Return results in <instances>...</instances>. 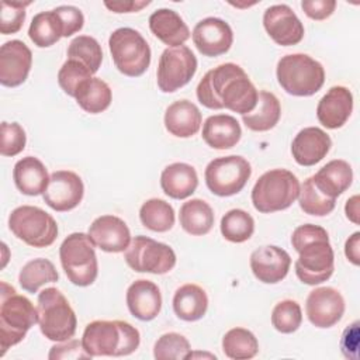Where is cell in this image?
Segmentation results:
<instances>
[{"mask_svg":"<svg viewBox=\"0 0 360 360\" xmlns=\"http://www.w3.org/2000/svg\"><path fill=\"white\" fill-rule=\"evenodd\" d=\"M257 97L259 91L246 72L232 62L208 70L197 86V98L204 107L228 108L240 115L255 110Z\"/></svg>","mask_w":360,"mask_h":360,"instance_id":"1","label":"cell"},{"mask_svg":"<svg viewBox=\"0 0 360 360\" xmlns=\"http://www.w3.org/2000/svg\"><path fill=\"white\" fill-rule=\"evenodd\" d=\"M291 245L298 253L294 269L301 283L316 285L332 276L335 255L326 229L314 224L300 225L291 235Z\"/></svg>","mask_w":360,"mask_h":360,"instance_id":"2","label":"cell"},{"mask_svg":"<svg viewBox=\"0 0 360 360\" xmlns=\"http://www.w3.org/2000/svg\"><path fill=\"white\" fill-rule=\"evenodd\" d=\"M139 343V330L125 321H93L82 336V346L90 357L128 356Z\"/></svg>","mask_w":360,"mask_h":360,"instance_id":"3","label":"cell"},{"mask_svg":"<svg viewBox=\"0 0 360 360\" xmlns=\"http://www.w3.org/2000/svg\"><path fill=\"white\" fill-rule=\"evenodd\" d=\"M38 322V311L32 302L20 295L13 285L0 283V356L18 345Z\"/></svg>","mask_w":360,"mask_h":360,"instance_id":"4","label":"cell"},{"mask_svg":"<svg viewBox=\"0 0 360 360\" xmlns=\"http://www.w3.org/2000/svg\"><path fill=\"white\" fill-rule=\"evenodd\" d=\"M41 333L53 342H65L75 336L77 318L69 301L56 287L44 288L37 300Z\"/></svg>","mask_w":360,"mask_h":360,"instance_id":"5","label":"cell"},{"mask_svg":"<svg viewBox=\"0 0 360 360\" xmlns=\"http://www.w3.org/2000/svg\"><path fill=\"white\" fill-rule=\"evenodd\" d=\"M278 84L291 96L308 97L321 90L325 83L323 66L307 53H290L277 62Z\"/></svg>","mask_w":360,"mask_h":360,"instance_id":"6","label":"cell"},{"mask_svg":"<svg viewBox=\"0 0 360 360\" xmlns=\"http://www.w3.org/2000/svg\"><path fill=\"white\" fill-rule=\"evenodd\" d=\"M297 176L287 169H271L263 173L252 188V204L262 214L288 208L300 194Z\"/></svg>","mask_w":360,"mask_h":360,"instance_id":"7","label":"cell"},{"mask_svg":"<svg viewBox=\"0 0 360 360\" xmlns=\"http://www.w3.org/2000/svg\"><path fill=\"white\" fill-rule=\"evenodd\" d=\"M94 243L89 233L73 232L59 248V259L68 280L79 287L91 285L98 274Z\"/></svg>","mask_w":360,"mask_h":360,"instance_id":"8","label":"cell"},{"mask_svg":"<svg viewBox=\"0 0 360 360\" xmlns=\"http://www.w3.org/2000/svg\"><path fill=\"white\" fill-rule=\"evenodd\" d=\"M108 48L115 68L125 76H142L150 65V48L134 28L122 27L111 32Z\"/></svg>","mask_w":360,"mask_h":360,"instance_id":"9","label":"cell"},{"mask_svg":"<svg viewBox=\"0 0 360 360\" xmlns=\"http://www.w3.org/2000/svg\"><path fill=\"white\" fill-rule=\"evenodd\" d=\"M8 228L15 238L32 248H48L58 238V224L39 207L21 205L11 211Z\"/></svg>","mask_w":360,"mask_h":360,"instance_id":"10","label":"cell"},{"mask_svg":"<svg viewBox=\"0 0 360 360\" xmlns=\"http://www.w3.org/2000/svg\"><path fill=\"white\" fill-rule=\"evenodd\" d=\"M250 174V163L238 155L217 158L207 165L204 172L208 190L219 197H229L242 191Z\"/></svg>","mask_w":360,"mask_h":360,"instance_id":"11","label":"cell"},{"mask_svg":"<svg viewBox=\"0 0 360 360\" xmlns=\"http://www.w3.org/2000/svg\"><path fill=\"white\" fill-rule=\"evenodd\" d=\"M127 264L138 273L166 274L176 266L174 250L152 238L138 235L125 250Z\"/></svg>","mask_w":360,"mask_h":360,"instance_id":"12","label":"cell"},{"mask_svg":"<svg viewBox=\"0 0 360 360\" xmlns=\"http://www.w3.org/2000/svg\"><path fill=\"white\" fill-rule=\"evenodd\" d=\"M197 70V58L186 46L166 48L160 58L156 72L158 86L163 93H173L186 86Z\"/></svg>","mask_w":360,"mask_h":360,"instance_id":"13","label":"cell"},{"mask_svg":"<svg viewBox=\"0 0 360 360\" xmlns=\"http://www.w3.org/2000/svg\"><path fill=\"white\" fill-rule=\"evenodd\" d=\"M83 194L84 186L77 173L72 170H56L51 174L42 198L53 211L65 212L76 208Z\"/></svg>","mask_w":360,"mask_h":360,"instance_id":"14","label":"cell"},{"mask_svg":"<svg viewBox=\"0 0 360 360\" xmlns=\"http://www.w3.org/2000/svg\"><path fill=\"white\" fill-rule=\"evenodd\" d=\"M263 25L269 37L281 46L297 45L304 38V25L287 4H274L266 8Z\"/></svg>","mask_w":360,"mask_h":360,"instance_id":"15","label":"cell"},{"mask_svg":"<svg viewBox=\"0 0 360 360\" xmlns=\"http://www.w3.org/2000/svg\"><path fill=\"white\" fill-rule=\"evenodd\" d=\"M305 312L314 326L330 328L345 314V298L333 287H318L308 294Z\"/></svg>","mask_w":360,"mask_h":360,"instance_id":"16","label":"cell"},{"mask_svg":"<svg viewBox=\"0 0 360 360\" xmlns=\"http://www.w3.org/2000/svg\"><path fill=\"white\" fill-rule=\"evenodd\" d=\"M191 37L195 48L204 56H219L228 52L233 42L231 25L217 17H207L198 21Z\"/></svg>","mask_w":360,"mask_h":360,"instance_id":"17","label":"cell"},{"mask_svg":"<svg viewBox=\"0 0 360 360\" xmlns=\"http://www.w3.org/2000/svg\"><path fill=\"white\" fill-rule=\"evenodd\" d=\"M32 65L31 49L20 39H11L0 48V83L6 87L22 84Z\"/></svg>","mask_w":360,"mask_h":360,"instance_id":"18","label":"cell"},{"mask_svg":"<svg viewBox=\"0 0 360 360\" xmlns=\"http://www.w3.org/2000/svg\"><path fill=\"white\" fill-rule=\"evenodd\" d=\"M89 236L97 248L108 253L124 252L131 243L128 225L115 215L97 217L89 226Z\"/></svg>","mask_w":360,"mask_h":360,"instance_id":"19","label":"cell"},{"mask_svg":"<svg viewBox=\"0 0 360 360\" xmlns=\"http://www.w3.org/2000/svg\"><path fill=\"white\" fill-rule=\"evenodd\" d=\"M250 269L253 276L264 284H276L281 281L291 266L290 255L274 245L257 248L250 255Z\"/></svg>","mask_w":360,"mask_h":360,"instance_id":"20","label":"cell"},{"mask_svg":"<svg viewBox=\"0 0 360 360\" xmlns=\"http://www.w3.org/2000/svg\"><path fill=\"white\" fill-rule=\"evenodd\" d=\"M353 111V94L345 86H333L316 105L318 121L328 129L343 127Z\"/></svg>","mask_w":360,"mask_h":360,"instance_id":"21","label":"cell"},{"mask_svg":"<svg viewBox=\"0 0 360 360\" xmlns=\"http://www.w3.org/2000/svg\"><path fill=\"white\" fill-rule=\"evenodd\" d=\"M332 146L330 136L318 127L301 129L291 143L294 160L301 166H314L321 162Z\"/></svg>","mask_w":360,"mask_h":360,"instance_id":"22","label":"cell"},{"mask_svg":"<svg viewBox=\"0 0 360 360\" xmlns=\"http://www.w3.org/2000/svg\"><path fill=\"white\" fill-rule=\"evenodd\" d=\"M125 300L131 315L139 321H152L162 309L160 290L150 280H135L128 287Z\"/></svg>","mask_w":360,"mask_h":360,"instance_id":"23","label":"cell"},{"mask_svg":"<svg viewBox=\"0 0 360 360\" xmlns=\"http://www.w3.org/2000/svg\"><path fill=\"white\" fill-rule=\"evenodd\" d=\"M152 34L170 48L181 46L190 38V30L184 20L174 10L159 8L149 17Z\"/></svg>","mask_w":360,"mask_h":360,"instance_id":"24","label":"cell"},{"mask_svg":"<svg viewBox=\"0 0 360 360\" xmlns=\"http://www.w3.org/2000/svg\"><path fill=\"white\" fill-rule=\"evenodd\" d=\"M240 136V124L235 117L228 114L211 115L202 125V139L212 149H231L239 142Z\"/></svg>","mask_w":360,"mask_h":360,"instance_id":"25","label":"cell"},{"mask_svg":"<svg viewBox=\"0 0 360 360\" xmlns=\"http://www.w3.org/2000/svg\"><path fill=\"white\" fill-rule=\"evenodd\" d=\"M202 122L198 107L188 100L172 103L165 112L166 129L177 138H190L200 131Z\"/></svg>","mask_w":360,"mask_h":360,"instance_id":"26","label":"cell"},{"mask_svg":"<svg viewBox=\"0 0 360 360\" xmlns=\"http://www.w3.org/2000/svg\"><path fill=\"white\" fill-rule=\"evenodd\" d=\"M198 186L195 169L183 162H176L166 166L160 174V187L166 195L174 200L190 197Z\"/></svg>","mask_w":360,"mask_h":360,"instance_id":"27","label":"cell"},{"mask_svg":"<svg viewBox=\"0 0 360 360\" xmlns=\"http://www.w3.org/2000/svg\"><path fill=\"white\" fill-rule=\"evenodd\" d=\"M48 170L45 165L34 156H25L20 159L13 169V179L15 187L25 195H39L48 187L49 183Z\"/></svg>","mask_w":360,"mask_h":360,"instance_id":"28","label":"cell"},{"mask_svg":"<svg viewBox=\"0 0 360 360\" xmlns=\"http://www.w3.org/2000/svg\"><path fill=\"white\" fill-rule=\"evenodd\" d=\"M311 177L319 191L330 198H336L350 187L353 181V170L346 160L333 159Z\"/></svg>","mask_w":360,"mask_h":360,"instance_id":"29","label":"cell"},{"mask_svg":"<svg viewBox=\"0 0 360 360\" xmlns=\"http://www.w3.org/2000/svg\"><path fill=\"white\" fill-rule=\"evenodd\" d=\"M172 304L179 319L194 322L205 315L208 308V297L202 287L187 283L176 290Z\"/></svg>","mask_w":360,"mask_h":360,"instance_id":"30","label":"cell"},{"mask_svg":"<svg viewBox=\"0 0 360 360\" xmlns=\"http://www.w3.org/2000/svg\"><path fill=\"white\" fill-rule=\"evenodd\" d=\"M281 117V105L278 98L266 90L259 91L257 104L253 111L242 115L245 127L255 132L270 131L276 127Z\"/></svg>","mask_w":360,"mask_h":360,"instance_id":"31","label":"cell"},{"mask_svg":"<svg viewBox=\"0 0 360 360\" xmlns=\"http://www.w3.org/2000/svg\"><path fill=\"white\" fill-rule=\"evenodd\" d=\"M179 221L181 228L194 236L207 235L214 225V211L201 198H191L180 207Z\"/></svg>","mask_w":360,"mask_h":360,"instance_id":"32","label":"cell"},{"mask_svg":"<svg viewBox=\"0 0 360 360\" xmlns=\"http://www.w3.org/2000/svg\"><path fill=\"white\" fill-rule=\"evenodd\" d=\"M75 98L86 112L98 114L110 107L112 93L104 80L100 77H90L77 87Z\"/></svg>","mask_w":360,"mask_h":360,"instance_id":"33","label":"cell"},{"mask_svg":"<svg viewBox=\"0 0 360 360\" xmlns=\"http://www.w3.org/2000/svg\"><path fill=\"white\" fill-rule=\"evenodd\" d=\"M28 37L38 48H48L63 37V27L55 10L41 11L31 20Z\"/></svg>","mask_w":360,"mask_h":360,"instance_id":"34","label":"cell"},{"mask_svg":"<svg viewBox=\"0 0 360 360\" xmlns=\"http://www.w3.org/2000/svg\"><path fill=\"white\" fill-rule=\"evenodd\" d=\"M59 274L53 263L48 259L38 257L27 262L18 274V283L27 292H37L46 283H55Z\"/></svg>","mask_w":360,"mask_h":360,"instance_id":"35","label":"cell"},{"mask_svg":"<svg viewBox=\"0 0 360 360\" xmlns=\"http://www.w3.org/2000/svg\"><path fill=\"white\" fill-rule=\"evenodd\" d=\"M142 225L153 232H167L174 225V210L162 198L146 200L139 210Z\"/></svg>","mask_w":360,"mask_h":360,"instance_id":"36","label":"cell"},{"mask_svg":"<svg viewBox=\"0 0 360 360\" xmlns=\"http://www.w3.org/2000/svg\"><path fill=\"white\" fill-rule=\"evenodd\" d=\"M222 352L233 360L253 359L259 353V342L250 330L232 328L222 338Z\"/></svg>","mask_w":360,"mask_h":360,"instance_id":"37","label":"cell"},{"mask_svg":"<svg viewBox=\"0 0 360 360\" xmlns=\"http://www.w3.org/2000/svg\"><path fill=\"white\" fill-rule=\"evenodd\" d=\"M221 233L232 243H242L250 239L255 232L253 217L240 208L229 210L221 218Z\"/></svg>","mask_w":360,"mask_h":360,"instance_id":"38","label":"cell"},{"mask_svg":"<svg viewBox=\"0 0 360 360\" xmlns=\"http://www.w3.org/2000/svg\"><path fill=\"white\" fill-rule=\"evenodd\" d=\"M298 204L305 214L315 215V217H325L335 210L336 198H330L325 195L322 191L316 188V186L312 181V177H308L300 186Z\"/></svg>","mask_w":360,"mask_h":360,"instance_id":"39","label":"cell"},{"mask_svg":"<svg viewBox=\"0 0 360 360\" xmlns=\"http://www.w3.org/2000/svg\"><path fill=\"white\" fill-rule=\"evenodd\" d=\"M68 59H76L86 65L94 75L103 62V49L98 41L90 35H79L68 46Z\"/></svg>","mask_w":360,"mask_h":360,"instance_id":"40","label":"cell"},{"mask_svg":"<svg viewBox=\"0 0 360 360\" xmlns=\"http://www.w3.org/2000/svg\"><path fill=\"white\" fill-rule=\"evenodd\" d=\"M302 322L301 307L294 300H283L271 311V325L280 333L295 332Z\"/></svg>","mask_w":360,"mask_h":360,"instance_id":"41","label":"cell"},{"mask_svg":"<svg viewBox=\"0 0 360 360\" xmlns=\"http://www.w3.org/2000/svg\"><path fill=\"white\" fill-rule=\"evenodd\" d=\"M190 352V342L177 332L163 333L153 346V356L158 360H184Z\"/></svg>","mask_w":360,"mask_h":360,"instance_id":"42","label":"cell"},{"mask_svg":"<svg viewBox=\"0 0 360 360\" xmlns=\"http://www.w3.org/2000/svg\"><path fill=\"white\" fill-rule=\"evenodd\" d=\"M90 77H93L90 69L76 59H68L58 72V83L70 97H75L77 87Z\"/></svg>","mask_w":360,"mask_h":360,"instance_id":"43","label":"cell"},{"mask_svg":"<svg viewBox=\"0 0 360 360\" xmlns=\"http://www.w3.org/2000/svg\"><path fill=\"white\" fill-rule=\"evenodd\" d=\"M31 1H1V14H0V32L3 35L15 34L21 30L25 20V7Z\"/></svg>","mask_w":360,"mask_h":360,"instance_id":"44","label":"cell"},{"mask_svg":"<svg viewBox=\"0 0 360 360\" xmlns=\"http://www.w3.org/2000/svg\"><path fill=\"white\" fill-rule=\"evenodd\" d=\"M27 143V135L24 128L18 122H1V146L0 153L3 156H15L24 150Z\"/></svg>","mask_w":360,"mask_h":360,"instance_id":"45","label":"cell"},{"mask_svg":"<svg viewBox=\"0 0 360 360\" xmlns=\"http://www.w3.org/2000/svg\"><path fill=\"white\" fill-rule=\"evenodd\" d=\"M58 17L60 18L63 27V37H70L79 32L84 24L83 13L75 6H59L53 8Z\"/></svg>","mask_w":360,"mask_h":360,"instance_id":"46","label":"cell"},{"mask_svg":"<svg viewBox=\"0 0 360 360\" xmlns=\"http://www.w3.org/2000/svg\"><path fill=\"white\" fill-rule=\"evenodd\" d=\"M49 360L56 359H91L82 346V340L69 339L65 342H59V345H53L48 354Z\"/></svg>","mask_w":360,"mask_h":360,"instance_id":"47","label":"cell"},{"mask_svg":"<svg viewBox=\"0 0 360 360\" xmlns=\"http://www.w3.org/2000/svg\"><path fill=\"white\" fill-rule=\"evenodd\" d=\"M301 7L307 17L321 21L330 17L336 8L335 0H302Z\"/></svg>","mask_w":360,"mask_h":360,"instance_id":"48","label":"cell"},{"mask_svg":"<svg viewBox=\"0 0 360 360\" xmlns=\"http://www.w3.org/2000/svg\"><path fill=\"white\" fill-rule=\"evenodd\" d=\"M359 322L354 321L349 325L340 339V350L346 359L356 360L359 357Z\"/></svg>","mask_w":360,"mask_h":360,"instance_id":"49","label":"cell"},{"mask_svg":"<svg viewBox=\"0 0 360 360\" xmlns=\"http://www.w3.org/2000/svg\"><path fill=\"white\" fill-rule=\"evenodd\" d=\"M345 255L354 266L360 264V232H354L345 243Z\"/></svg>","mask_w":360,"mask_h":360,"instance_id":"50","label":"cell"},{"mask_svg":"<svg viewBox=\"0 0 360 360\" xmlns=\"http://www.w3.org/2000/svg\"><path fill=\"white\" fill-rule=\"evenodd\" d=\"M148 4L149 1H104V6L114 13H134Z\"/></svg>","mask_w":360,"mask_h":360,"instance_id":"51","label":"cell"},{"mask_svg":"<svg viewBox=\"0 0 360 360\" xmlns=\"http://www.w3.org/2000/svg\"><path fill=\"white\" fill-rule=\"evenodd\" d=\"M345 212L349 221H352L356 225L359 224V195H353L346 201Z\"/></svg>","mask_w":360,"mask_h":360,"instance_id":"52","label":"cell"},{"mask_svg":"<svg viewBox=\"0 0 360 360\" xmlns=\"http://www.w3.org/2000/svg\"><path fill=\"white\" fill-rule=\"evenodd\" d=\"M201 356H202V357H208V359H217L215 354H211V353H201V352H195V353L190 352L186 359H194V357H201Z\"/></svg>","mask_w":360,"mask_h":360,"instance_id":"53","label":"cell"}]
</instances>
